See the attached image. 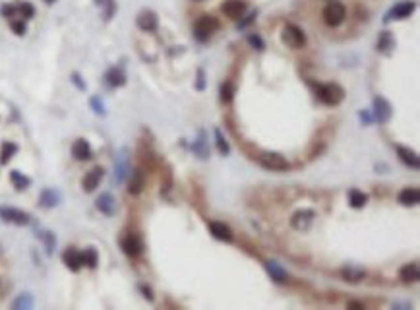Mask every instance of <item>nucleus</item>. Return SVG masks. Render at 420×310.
<instances>
[{"label": "nucleus", "mask_w": 420, "mask_h": 310, "mask_svg": "<svg viewBox=\"0 0 420 310\" xmlns=\"http://www.w3.org/2000/svg\"><path fill=\"white\" fill-rule=\"evenodd\" d=\"M372 115L379 124H387L393 117V109L389 101L383 97H374V113Z\"/></svg>", "instance_id": "obj_6"}, {"label": "nucleus", "mask_w": 420, "mask_h": 310, "mask_svg": "<svg viewBox=\"0 0 420 310\" xmlns=\"http://www.w3.org/2000/svg\"><path fill=\"white\" fill-rule=\"evenodd\" d=\"M60 202V194L53 188H45L41 196H39V204L43 207H55Z\"/></svg>", "instance_id": "obj_25"}, {"label": "nucleus", "mask_w": 420, "mask_h": 310, "mask_svg": "<svg viewBox=\"0 0 420 310\" xmlns=\"http://www.w3.org/2000/svg\"><path fill=\"white\" fill-rule=\"evenodd\" d=\"M120 246H122L124 254H128V256H132V258L140 256L142 250H144V242H142V238H140L138 235L124 236V238H122V242H120Z\"/></svg>", "instance_id": "obj_9"}, {"label": "nucleus", "mask_w": 420, "mask_h": 310, "mask_svg": "<svg viewBox=\"0 0 420 310\" xmlns=\"http://www.w3.org/2000/svg\"><path fill=\"white\" fill-rule=\"evenodd\" d=\"M16 8H18V14L28 18V20L35 16V8H33L31 4H28V2H24V4H20V6H16Z\"/></svg>", "instance_id": "obj_38"}, {"label": "nucleus", "mask_w": 420, "mask_h": 310, "mask_svg": "<svg viewBox=\"0 0 420 310\" xmlns=\"http://www.w3.org/2000/svg\"><path fill=\"white\" fill-rule=\"evenodd\" d=\"M281 39H283V43L287 45V47H290V49H302L306 45L304 31L300 30L298 26H294V24H287V26L283 28Z\"/></svg>", "instance_id": "obj_3"}, {"label": "nucleus", "mask_w": 420, "mask_h": 310, "mask_svg": "<svg viewBox=\"0 0 420 310\" xmlns=\"http://www.w3.org/2000/svg\"><path fill=\"white\" fill-rule=\"evenodd\" d=\"M399 202L403 206H416L420 202V192L418 188H405L399 192Z\"/></svg>", "instance_id": "obj_24"}, {"label": "nucleus", "mask_w": 420, "mask_h": 310, "mask_svg": "<svg viewBox=\"0 0 420 310\" xmlns=\"http://www.w3.org/2000/svg\"><path fill=\"white\" fill-rule=\"evenodd\" d=\"M192 151L200 159H209V144H207V134H205V130L198 132V138L192 144Z\"/></svg>", "instance_id": "obj_14"}, {"label": "nucleus", "mask_w": 420, "mask_h": 310, "mask_svg": "<svg viewBox=\"0 0 420 310\" xmlns=\"http://www.w3.org/2000/svg\"><path fill=\"white\" fill-rule=\"evenodd\" d=\"M345 16H347V10H345V6L341 4V2H329L327 6H325V10H323V22L327 24V26H331V28H337V26H341L343 22H345Z\"/></svg>", "instance_id": "obj_4"}, {"label": "nucleus", "mask_w": 420, "mask_h": 310, "mask_svg": "<svg viewBox=\"0 0 420 310\" xmlns=\"http://www.w3.org/2000/svg\"><path fill=\"white\" fill-rule=\"evenodd\" d=\"M62 260H64V264L70 267L72 271H78L80 267L84 266L82 264V252H78L76 248H68V250L62 254Z\"/></svg>", "instance_id": "obj_19"}, {"label": "nucleus", "mask_w": 420, "mask_h": 310, "mask_svg": "<svg viewBox=\"0 0 420 310\" xmlns=\"http://www.w3.org/2000/svg\"><path fill=\"white\" fill-rule=\"evenodd\" d=\"M232 97H234V84L232 82H225L221 86V101L223 103H231Z\"/></svg>", "instance_id": "obj_33"}, {"label": "nucleus", "mask_w": 420, "mask_h": 310, "mask_svg": "<svg viewBox=\"0 0 420 310\" xmlns=\"http://www.w3.org/2000/svg\"><path fill=\"white\" fill-rule=\"evenodd\" d=\"M414 8H416V4H414L412 0L399 2V4H395L391 10L387 12V18H385V22H389V20H405V18H408V16L414 12Z\"/></svg>", "instance_id": "obj_8"}, {"label": "nucleus", "mask_w": 420, "mask_h": 310, "mask_svg": "<svg viewBox=\"0 0 420 310\" xmlns=\"http://www.w3.org/2000/svg\"><path fill=\"white\" fill-rule=\"evenodd\" d=\"M316 95L325 105H339L345 99V91L337 84H319L316 86Z\"/></svg>", "instance_id": "obj_1"}, {"label": "nucleus", "mask_w": 420, "mask_h": 310, "mask_svg": "<svg viewBox=\"0 0 420 310\" xmlns=\"http://www.w3.org/2000/svg\"><path fill=\"white\" fill-rule=\"evenodd\" d=\"M0 217L4 221L14 223V225H28L29 223V215L22 209H16V207H8V206H0Z\"/></svg>", "instance_id": "obj_7"}, {"label": "nucleus", "mask_w": 420, "mask_h": 310, "mask_svg": "<svg viewBox=\"0 0 420 310\" xmlns=\"http://www.w3.org/2000/svg\"><path fill=\"white\" fill-rule=\"evenodd\" d=\"M2 14L6 16V18H10V16L18 14V8H16V6H4V8H2Z\"/></svg>", "instance_id": "obj_44"}, {"label": "nucleus", "mask_w": 420, "mask_h": 310, "mask_svg": "<svg viewBox=\"0 0 420 310\" xmlns=\"http://www.w3.org/2000/svg\"><path fill=\"white\" fill-rule=\"evenodd\" d=\"M248 43L252 45L254 49H258V51H263V47H265V43H263V39H261L260 35H256V33L248 35Z\"/></svg>", "instance_id": "obj_39"}, {"label": "nucleus", "mask_w": 420, "mask_h": 310, "mask_svg": "<svg viewBox=\"0 0 420 310\" xmlns=\"http://www.w3.org/2000/svg\"><path fill=\"white\" fill-rule=\"evenodd\" d=\"M95 4L103 8V16H105V20H107V22L115 16V12H116V2L115 0H95Z\"/></svg>", "instance_id": "obj_30"}, {"label": "nucleus", "mask_w": 420, "mask_h": 310, "mask_svg": "<svg viewBox=\"0 0 420 310\" xmlns=\"http://www.w3.org/2000/svg\"><path fill=\"white\" fill-rule=\"evenodd\" d=\"M39 236H41V240H43L45 246H47V252L51 254V252L55 250V246H57V236L53 235L51 231H41Z\"/></svg>", "instance_id": "obj_34"}, {"label": "nucleus", "mask_w": 420, "mask_h": 310, "mask_svg": "<svg viewBox=\"0 0 420 310\" xmlns=\"http://www.w3.org/2000/svg\"><path fill=\"white\" fill-rule=\"evenodd\" d=\"M314 211L312 209H300V211H296L294 215H292V219H290V225H292V229H296V231H306L308 227H310V223L314 221Z\"/></svg>", "instance_id": "obj_10"}, {"label": "nucleus", "mask_w": 420, "mask_h": 310, "mask_svg": "<svg viewBox=\"0 0 420 310\" xmlns=\"http://www.w3.org/2000/svg\"><path fill=\"white\" fill-rule=\"evenodd\" d=\"M31 306H33V296L29 295V293L20 295L14 300V304H12V308L14 310H29Z\"/></svg>", "instance_id": "obj_31"}, {"label": "nucleus", "mask_w": 420, "mask_h": 310, "mask_svg": "<svg viewBox=\"0 0 420 310\" xmlns=\"http://www.w3.org/2000/svg\"><path fill=\"white\" fill-rule=\"evenodd\" d=\"M395 149H397V155H399V159L405 163L406 167H410V169H418V167H420L418 155H416L412 149L403 148V146H397Z\"/></svg>", "instance_id": "obj_18"}, {"label": "nucleus", "mask_w": 420, "mask_h": 310, "mask_svg": "<svg viewBox=\"0 0 420 310\" xmlns=\"http://www.w3.org/2000/svg\"><path fill=\"white\" fill-rule=\"evenodd\" d=\"M126 175H128V155H126V151H122V153L118 155V159H116V165H115V178H116V182H122V180L126 178Z\"/></svg>", "instance_id": "obj_22"}, {"label": "nucleus", "mask_w": 420, "mask_h": 310, "mask_svg": "<svg viewBox=\"0 0 420 310\" xmlns=\"http://www.w3.org/2000/svg\"><path fill=\"white\" fill-rule=\"evenodd\" d=\"M329 2H333V0H329Z\"/></svg>", "instance_id": "obj_48"}, {"label": "nucleus", "mask_w": 420, "mask_h": 310, "mask_svg": "<svg viewBox=\"0 0 420 310\" xmlns=\"http://www.w3.org/2000/svg\"><path fill=\"white\" fill-rule=\"evenodd\" d=\"M97 252L93 250V248H87L86 252H82V264H86V266L89 267H95L97 266Z\"/></svg>", "instance_id": "obj_35"}, {"label": "nucleus", "mask_w": 420, "mask_h": 310, "mask_svg": "<svg viewBox=\"0 0 420 310\" xmlns=\"http://www.w3.org/2000/svg\"><path fill=\"white\" fill-rule=\"evenodd\" d=\"M95 206H97V209L101 211V213H105V215H113L116 211V200L113 198V194H101L99 198H97V202H95Z\"/></svg>", "instance_id": "obj_15"}, {"label": "nucleus", "mask_w": 420, "mask_h": 310, "mask_svg": "<svg viewBox=\"0 0 420 310\" xmlns=\"http://www.w3.org/2000/svg\"><path fill=\"white\" fill-rule=\"evenodd\" d=\"M348 308H364L362 302H348Z\"/></svg>", "instance_id": "obj_46"}, {"label": "nucleus", "mask_w": 420, "mask_h": 310, "mask_svg": "<svg viewBox=\"0 0 420 310\" xmlns=\"http://www.w3.org/2000/svg\"><path fill=\"white\" fill-rule=\"evenodd\" d=\"M196 89H198V91H203V89H205V72H203V68H200V70H198V82H196Z\"/></svg>", "instance_id": "obj_42"}, {"label": "nucleus", "mask_w": 420, "mask_h": 310, "mask_svg": "<svg viewBox=\"0 0 420 310\" xmlns=\"http://www.w3.org/2000/svg\"><path fill=\"white\" fill-rule=\"evenodd\" d=\"M215 142H217V149L221 155H229V151H231V146H229V142L225 140V136L221 134V130L219 128H215Z\"/></svg>", "instance_id": "obj_32"}, {"label": "nucleus", "mask_w": 420, "mask_h": 310, "mask_svg": "<svg viewBox=\"0 0 420 310\" xmlns=\"http://www.w3.org/2000/svg\"><path fill=\"white\" fill-rule=\"evenodd\" d=\"M265 269H267V273L271 275V279L277 281V283H285V281L289 279V273H287V269L281 266V264L273 262V260L265 262Z\"/></svg>", "instance_id": "obj_17"}, {"label": "nucleus", "mask_w": 420, "mask_h": 310, "mask_svg": "<svg viewBox=\"0 0 420 310\" xmlns=\"http://www.w3.org/2000/svg\"><path fill=\"white\" fill-rule=\"evenodd\" d=\"M341 275H343V279L345 281H350V283H356V281L364 279V273L362 269H358V267H343L341 269Z\"/></svg>", "instance_id": "obj_28"}, {"label": "nucleus", "mask_w": 420, "mask_h": 310, "mask_svg": "<svg viewBox=\"0 0 420 310\" xmlns=\"http://www.w3.org/2000/svg\"><path fill=\"white\" fill-rule=\"evenodd\" d=\"M144 184H145L144 171H142V169L132 171L130 182H128V190H130L132 194H140L142 190H144Z\"/></svg>", "instance_id": "obj_23"}, {"label": "nucleus", "mask_w": 420, "mask_h": 310, "mask_svg": "<svg viewBox=\"0 0 420 310\" xmlns=\"http://www.w3.org/2000/svg\"><path fill=\"white\" fill-rule=\"evenodd\" d=\"M260 165L267 171H287L289 169V161L281 153H261Z\"/></svg>", "instance_id": "obj_5"}, {"label": "nucleus", "mask_w": 420, "mask_h": 310, "mask_svg": "<svg viewBox=\"0 0 420 310\" xmlns=\"http://www.w3.org/2000/svg\"><path fill=\"white\" fill-rule=\"evenodd\" d=\"M72 82L76 84V86H78V88L82 89V91H86V84L82 82V78H80L78 74H72Z\"/></svg>", "instance_id": "obj_45"}, {"label": "nucleus", "mask_w": 420, "mask_h": 310, "mask_svg": "<svg viewBox=\"0 0 420 310\" xmlns=\"http://www.w3.org/2000/svg\"><path fill=\"white\" fill-rule=\"evenodd\" d=\"M366 202H368V196L364 192H360V190L354 188V190L348 192V204L352 207H356V209H358V207H364L366 206Z\"/></svg>", "instance_id": "obj_29"}, {"label": "nucleus", "mask_w": 420, "mask_h": 310, "mask_svg": "<svg viewBox=\"0 0 420 310\" xmlns=\"http://www.w3.org/2000/svg\"><path fill=\"white\" fill-rule=\"evenodd\" d=\"M209 231H211V235L215 236V238H219V240H227V242H231L232 240L231 227H229V225H225V223L211 221L209 223Z\"/></svg>", "instance_id": "obj_16"}, {"label": "nucleus", "mask_w": 420, "mask_h": 310, "mask_svg": "<svg viewBox=\"0 0 420 310\" xmlns=\"http://www.w3.org/2000/svg\"><path fill=\"white\" fill-rule=\"evenodd\" d=\"M10 26H12V31H14L16 35H24L26 33V22L24 20H14Z\"/></svg>", "instance_id": "obj_40"}, {"label": "nucleus", "mask_w": 420, "mask_h": 310, "mask_svg": "<svg viewBox=\"0 0 420 310\" xmlns=\"http://www.w3.org/2000/svg\"><path fill=\"white\" fill-rule=\"evenodd\" d=\"M246 12V2L244 0H227L223 4V14L229 16L231 20H238Z\"/></svg>", "instance_id": "obj_11"}, {"label": "nucleus", "mask_w": 420, "mask_h": 310, "mask_svg": "<svg viewBox=\"0 0 420 310\" xmlns=\"http://www.w3.org/2000/svg\"><path fill=\"white\" fill-rule=\"evenodd\" d=\"M393 45H395V41H393L391 33H389V31H381L379 37H377V51L389 53V49H391Z\"/></svg>", "instance_id": "obj_27"}, {"label": "nucleus", "mask_w": 420, "mask_h": 310, "mask_svg": "<svg viewBox=\"0 0 420 310\" xmlns=\"http://www.w3.org/2000/svg\"><path fill=\"white\" fill-rule=\"evenodd\" d=\"M136 24H138V28H140L142 31H155L157 30V26H159L157 16L153 14L151 10H144V12H140L138 18H136Z\"/></svg>", "instance_id": "obj_12"}, {"label": "nucleus", "mask_w": 420, "mask_h": 310, "mask_svg": "<svg viewBox=\"0 0 420 310\" xmlns=\"http://www.w3.org/2000/svg\"><path fill=\"white\" fill-rule=\"evenodd\" d=\"M418 275H420V267H418L416 262H412V264H405V266L401 267V271H399V277L405 281V283L418 281Z\"/></svg>", "instance_id": "obj_21"}, {"label": "nucleus", "mask_w": 420, "mask_h": 310, "mask_svg": "<svg viewBox=\"0 0 420 310\" xmlns=\"http://www.w3.org/2000/svg\"><path fill=\"white\" fill-rule=\"evenodd\" d=\"M217 28H219V22L215 18H211V16H202V18L196 22V26H194V37H196L198 41L205 43V41L217 31Z\"/></svg>", "instance_id": "obj_2"}, {"label": "nucleus", "mask_w": 420, "mask_h": 310, "mask_svg": "<svg viewBox=\"0 0 420 310\" xmlns=\"http://www.w3.org/2000/svg\"><path fill=\"white\" fill-rule=\"evenodd\" d=\"M45 2H47V4H55L57 0H45Z\"/></svg>", "instance_id": "obj_47"}, {"label": "nucleus", "mask_w": 420, "mask_h": 310, "mask_svg": "<svg viewBox=\"0 0 420 310\" xmlns=\"http://www.w3.org/2000/svg\"><path fill=\"white\" fill-rule=\"evenodd\" d=\"M10 178H12V182L16 184V188H20V190L28 188L29 184H31V180H29L28 177H24L22 173H18V171H12V175H10Z\"/></svg>", "instance_id": "obj_36"}, {"label": "nucleus", "mask_w": 420, "mask_h": 310, "mask_svg": "<svg viewBox=\"0 0 420 310\" xmlns=\"http://www.w3.org/2000/svg\"><path fill=\"white\" fill-rule=\"evenodd\" d=\"M105 78H107V84L111 88H120V86L126 84V76L122 74V70H118V68H111Z\"/></svg>", "instance_id": "obj_26"}, {"label": "nucleus", "mask_w": 420, "mask_h": 310, "mask_svg": "<svg viewBox=\"0 0 420 310\" xmlns=\"http://www.w3.org/2000/svg\"><path fill=\"white\" fill-rule=\"evenodd\" d=\"M16 151H18V146H16V144H4V146H2V153H0V163H2V165L8 163L12 159V155H14Z\"/></svg>", "instance_id": "obj_37"}, {"label": "nucleus", "mask_w": 420, "mask_h": 310, "mask_svg": "<svg viewBox=\"0 0 420 310\" xmlns=\"http://www.w3.org/2000/svg\"><path fill=\"white\" fill-rule=\"evenodd\" d=\"M91 107H93V111H95L97 115H105V113H107V111H105V105H103V101L99 97H93V99H91Z\"/></svg>", "instance_id": "obj_41"}, {"label": "nucleus", "mask_w": 420, "mask_h": 310, "mask_svg": "<svg viewBox=\"0 0 420 310\" xmlns=\"http://www.w3.org/2000/svg\"><path fill=\"white\" fill-rule=\"evenodd\" d=\"M358 117H360V120H362L364 124H372V122H374V115H372L370 111H360Z\"/></svg>", "instance_id": "obj_43"}, {"label": "nucleus", "mask_w": 420, "mask_h": 310, "mask_svg": "<svg viewBox=\"0 0 420 310\" xmlns=\"http://www.w3.org/2000/svg\"><path fill=\"white\" fill-rule=\"evenodd\" d=\"M72 155L78 159V161H86V159H89L91 157V148H89V144H87L86 140H76L72 146Z\"/></svg>", "instance_id": "obj_20"}, {"label": "nucleus", "mask_w": 420, "mask_h": 310, "mask_svg": "<svg viewBox=\"0 0 420 310\" xmlns=\"http://www.w3.org/2000/svg\"><path fill=\"white\" fill-rule=\"evenodd\" d=\"M105 177V171H103L101 167H95V169H91L89 173H87L86 177H84V180H82V184H84V190L86 192H93L99 184H101V178Z\"/></svg>", "instance_id": "obj_13"}]
</instances>
